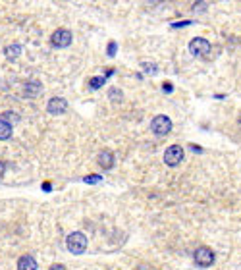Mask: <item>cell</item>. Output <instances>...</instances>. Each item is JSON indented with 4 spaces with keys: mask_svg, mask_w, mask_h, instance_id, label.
Wrapping results in <instances>:
<instances>
[{
    "mask_svg": "<svg viewBox=\"0 0 241 270\" xmlns=\"http://www.w3.org/2000/svg\"><path fill=\"white\" fill-rule=\"evenodd\" d=\"M66 247H68L70 253H74V255H81V253H85V249H87V237H85L81 232H74V234L68 235V239H66Z\"/></svg>",
    "mask_w": 241,
    "mask_h": 270,
    "instance_id": "1",
    "label": "cell"
},
{
    "mask_svg": "<svg viewBox=\"0 0 241 270\" xmlns=\"http://www.w3.org/2000/svg\"><path fill=\"white\" fill-rule=\"evenodd\" d=\"M172 129V120L168 116H154L152 122H150V131L154 135H168Z\"/></svg>",
    "mask_w": 241,
    "mask_h": 270,
    "instance_id": "2",
    "label": "cell"
},
{
    "mask_svg": "<svg viewBox=\"0 0 241 270\" xmlns=\"http://www.w3.org/2000/svg\"><path fill=\"white\" fill-rule=\"evenodd\" d=\"M72 31H68V29H56L54 33H52V37H50V43L56 47V49H66V47H70L72 45Z\"/></svg>",
    "mask_w": 241,
    "mask_h": 270,
    "instance_id": "3",
    "label": "cell"
},
{
    "mask_svg": "<svg viewBox=\"0 0 241 270\" xmlns=\"http://www.w3.org/2000/svg\"><path fill=\"white\" fill-rule=\"evenodd\" d=\"M195 265L197 267H203V269H206V267H210L212 263H214V253H212V249H208V247H199L197 251H195Z\"/></svg>",
    "mask_w": 241,
    "mask_h": 270,
    "instance_id": "4",
    "label": "cell"
},
{
    "mask_svg": "<svg viewBox=\"0 0 241 270\" xmlns=\"http://www.w3.org/2000/svg\"><path fill=\"white\" fill-rule=\"evenodd\" d=\"M182 161H184V149H182L180 145H172V147L166 149V153H164V162H166L168 166H178Z\"/></svg>",
    "mask_w": 241,
    "mask_h": 270,
    "instance_id": "5",
    "label": "cell"
},
{
    "mask_svg": "<svg viewBox=\"0 0 241 270\" xmlns=\"http://www.w3.org/2000/svg\"><path fill=\"white\" fill-rule=\"evenodd\" d=\"M189 53L193 56H208L210 43L206 39H203V37H197V39H193L191 43H189Z\"/></svg>",
    "mask_w": 241,
    "mask_h": 270,
    "instance_id": "6",
    "label": "cell"
},
{
    "mask_svg": "<svg viewBox=\"0 0 241 270\" xmlns=\"http://www.w3.org/2000/svg\"><path fill=\"white\" fill-rule=\"evenodd\" d=\"M47 110L50 114H64V112L68 110V101L62 99V97H54V99L48 101Z\"/></svg>",
    "mask_w": 241,
    "mask_h": 270,
    "instance_id": "7",
    "label": "cell"
},
{
    "mask_svg": "<svg viewBox=\"0 0 241 270\" xmlns=\"http://www.w3.org/2000/svg\"><path fill=\"white\" fill-rule=\"evenodd\" d=\"M98 166L100 168H104V170H110L112 166H114V155L110 153V151H102L100 155H98Z\"/></svg>",
    "mask_w": 241,
    "mask_h": 270,
    "instance_id": "8",
    "label": "cell"
},
{
    "mask_svg": "<svg viewBox=\"0 0 241 270\" xmlns=\"http://www.w3.org/2000/svg\"><path fill=\"white\" fill-rule=\"evenodd\" d=\"M18 270H37V261L31 255H23L18 261Z\"/></svg>",
    "mask_w": 241,
    "mask_h": 270,
    "instance_id": "9",
    "label": "cell"
},
{
    "mask_svg": "<svg viewBox=\"0 0 241 270\" xmlns=\"http://www.w3.org/2000/svg\"><path fill=\"white\" fill-rule=\"evenodd\" d=\"M41 91H43V89H41V83H39V81H29V83H25L23 95H25V97H37Z\"/></svg>",
    "mask_w": 241,
    "mask_h": 270,
    "instance_id": "10",
    "label": "cell"
},
{
    "mask_svg": "<svg viewBox=\"0 0 241 270\" xmlns=\"http://www.w3.org/2000/svg\"><path fill=\"white\" fill-rule=\"evenodd\" d=\"M12 137V124L0 120V141H6Z\"/></svg>",
    "mask_w": 241,
    "mask_h": 270,
    "instance_id": "11",
    "label": "cell"
},
{
    "mask_svg": "<svg viewBox=\"0 0 241 270\" xmlns=\"http://www.w3.org/2000/svg\"><path fill=\"white\" fill-rule=\"evenodd\" d=\"M104 83H106V75H98V77H91L89 87H91V89H100Z\"/></svg>",
    "mask_w": 241,
    "mask_h": 270,
    "instance_id": "12",
    "label": "cell"
},
{
    "mask_svg": "<svg viewBox=\"0 0 241 270\" xmlns=\"http://www.w3.org/2000/svg\"><path fill=\"white\" fill-rule=\"evenodd\" d=\"M108 97H110V101H114V103H120V101L124 99V95H122V91H120V89H110Z\"/></svg>",
    "mask_w": 241,
    "mask_h": 270,
    "instance_id": "13",
    "label": "cell"
},
{
    "mask_svg": "<svg viewBox=\"0 0 241 270\" xmlns=\"http://www.w3.org/2000/svg\"><path fill=\"white\" fill-rule=\"evenodd\" d=\"M19 53H21V47H19V45H14V47H8V49H6V56H8V58H16Z\"/></svg>",
    "mask_w": 241,
    "mask_h": 270,
    "instance_id": "14",
    "label": "cell"
},
{
    "mask_svg": "<svg viewBox=\"0 0 241 270\" xmlns=\"http://www.w3.org/2000/svg\"><path fill=\"white\" fill-rule=\"evenodd\" d=\"M2 120L10 124V122H18V120H19V116H18L16 112H4V114H2Z\"/></svg>",
    "mask_w": 241,
    "mask_h": 270,
    "instance_id": "15",
    "label": "cell"
},
{
    "mask_svg": "<svg viewBox=\"0 0 241 270\" xmlns=\"http://www.w3.org/2000/svg\"><path fill=\"white\" fill-rule=\"evenodd\" d=\"M100 180H102V178H100V176H96V174H91V176H85V178H83V181H85V183H98Z\"/></svg>",
    "mask_w": 241,
    "mask_h": 270,
    "instance_id": "16",
    "label": "cell"
},
{
    "mask_svg": "<svg viewBox=\"0 0 241 270\" xmlns=\"http://www.w3.org/2000/svg\"><path fill=\"white\" fill-rule=\"evenodd\" d=\"M114 54H116V43L112 41V43L108 45V56H114Z\"/></svg>",
    "mask_w": 241,
    "mask_h": 270,
    "instance_id": "17",
    "label": "cell"
},
{
    "mask_svg": "<svg viewBox=\"0 0 241 270\" xmlns=\"http://www.w3.org/2000/svg\"><path fill=\"white\" fill-rule=\"evenodd\" d=\"M191 21H180V23H172V27H185V25H189Z\"/></svg>",
    "mask_w": 241,
    "mask_h": 270,
    "instance_id": "18",
    "label": "cell"
},
{
    "mask_svg": "<svg viewBox=\"0 0 241 270\" xmlns=\"http://www.w3.org/2000/svg\"><path fill=\"white\" fill-rule=\"evenodd\" d=\"M48 270H66V267H64V265H52Z\"/></svg>",
    "mask_w": 241,
    "mask_h": 270,
    "instance_id": "19",
    "label": "cell"
},
{
    "mask_svg": "<svg viewBox=\"0 0 241 270\" xmlns=\"http://www.w3.org/2000/svg\"><path fill=\"white\" fill-rule=\"evenodd\" d=\"M162 87H164V91H166V93H172V83H164Z\"/></svg>",
    "mask_w": 241,
    "mask_h": 270,
    "instance_id": "20",
    "label": "cell"
},
{
    "mask_svg": "<svg viewBox=\"0 0 241 270\" xmlns=\"http://www.w3.org/2000/svg\"><path fill=\"white\" fill-rule=\"evenodd\" d=\"M4 172H6V164H4V162L0 161V178L4 176Z\"/></svg>",
    "mask_w": 241,
    "mask_h": 270,
    "instance_id": "21",
    "label": "cell"
},
{
    "mask_svg": "<svg viewBox=\"0 0 241 270\" xmlns=\"http://www.w3.org/2000/svg\"><path fill=\"white\" fill-rule=\"evenodd\" d=\"M137 270H147V269H145V267H139V269H137Z\"/></svg>",
    "mask_w": 241,
    "mask_h": 270,
    "instance_id": "22",
    "label": "cell"
},
{
    "mask_svg": "<svg viewBox=\"0 0 241 270\" xmlns=\"http://www.w3.org/2000/svg\"><path fill=\"white\" fill-rule=\"evenodd\" d=\"M240 124H241V116H240Z\"/></svg>",
    "mask_w": 241,
    "mask_h": 270,
    "instance_id": "23",
    "label": "cell"
}]
</instances>
